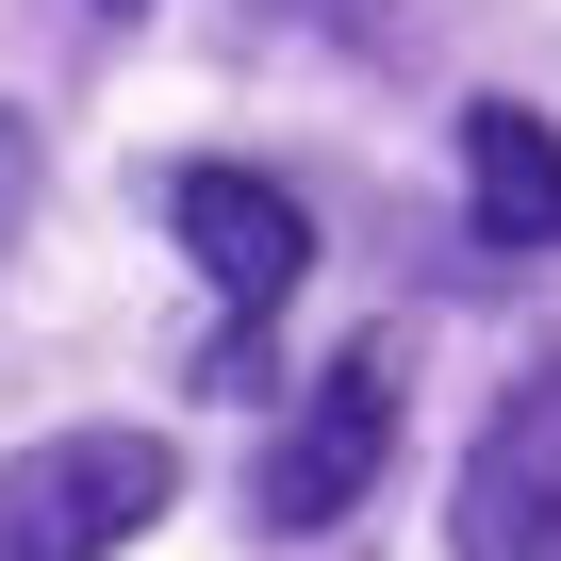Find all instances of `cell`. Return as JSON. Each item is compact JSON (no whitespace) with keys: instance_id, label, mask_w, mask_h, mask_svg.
<instances>
[{"instance_id":"obj_5","label":"cell","mask_w":561,"mask_h":561,"mask_svg":"<svg viewBox=\"0 0 561 561\" xmlns=\"http://www.w3.org/2000/svg\"><path fill=\"white\" fill-rule=\"evenodd\" d=\"M462 198H479L495 248H561V133L528 100H479L462 116Z\"/></svg>"},{"instance_id":"obj_4","label":"cell","mask_w":561,"mask_h":561,"mask_svg":"<svg viewBox=\"0 0 561 561\" xmlns=\"http://www.w3.org/2000/svg\"><path fill=\"white\" fill-rule=\"evenodd\" d=\"M462 561H561V364L495 397V430L462 446V512H446Z\"/></svg>"},{"instance_id":"obj_2","label":"cell","mask_w":561,"mask_h":561,"mask_svg":"<svg viewBox=\"0 0 561 561\" xmlns=\"http://www.w3.org/2000/svg\"><path fill=\"white\" fill-rule=\"evenodd\" d=\"M165 430H50L0 462V561H116L133 528H165Z\"/></svg>"},{"instance_id":"obj_7","label":"cell","mask_w":561,"mask_h":561,"mask_svg":"<svg viewBox=\"0 0 561 561\" xmlns=\"http://www.w3.org/2000/svg\"><path fill=\"white\" fill-rule=\"evenodd\" d=\"M264 18H298V34H380V0H264Z\"/></svg>"},{"instance_id":"obj_6","label":"cell","mask_w":561,"mask_h":561,"mask_svg":"<svg viewBox=\"0 0 561 561\" xmlns=\"http://www.w3.org/2000/svg\"><path fill=\"white\" fill-rule=\"evenodd\" d=\"M18 215H34V116H0V248H18Z\"/></svg>"},{"instance_id":"obj_3","label":"cell","mask_w":561,"mask_h":561,"mask_svg":"<svg viewBox=\"0 0 561 561\" xmlns=\"http://www.w3.org/2000/svg\"><path fill=\"white\" fill-rule=\"evenodd\" d=\"M165 231H182V264L215 280V314L231 331H264L280 298L314 280V215H298V182H264V165H165Z\"/></svg>"},{"instance_id":"obj_1","label":"cell","mask_w":561,"mask_h":561,"mask_svg":"<svg viewBox=\"0 0 561 561\" xmlns=\"http://www.w3.org/2000/svg\"><path fill=\"white\" fill-rule=\"evenodd\" d=\"M397 397H413V347L347 331L314 364V397L280 413V446H264V528H347L380 495V462H397Z\"/></svg>"},{"instance_id":"obj_8","label":"cell","mask_w":561,"mask_h":561,"mask_svg":"<svg viewBox=\"0 0 561 561\" xmlns=\"http://www.w3.org/2000/svg\"><path fill=\"white\" fill-rule=\"evenodd\" d=\"M100 18H133V0H100Z\"/></svg>"}]
</instances>
